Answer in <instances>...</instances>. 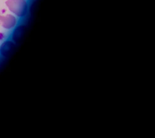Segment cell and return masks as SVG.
<instances>
[{
	"label": "cell",
	"mask_w": 155,
	"mask_h": 138,
	"mask_svg": "<svg viewBox=\"0 0 155 138\" xmlns=\"http://www.w3.org/2000/svg\"><path fill=\"white\" fill-rule=\"evenodd\" d=\"M26 30V27L24 25H21V26H18L12 34V39L17 44L20 43L23 39Z\"/></svg>",
	"instance_id": "277c9868"
},
{
	"label": "cell",
	"mask_w": 155,
	"mask_h": 138,
	"mask_svg": "<svg viewBox=\"0 0 155 138\" xmlns=\"http://www.w3.org/2000/svg\"><path fill=\"white\" fill-rule=\"evenodd\" d=\"M16 48V45L10 41H7L3 42L0 47V54L5 57H8L10 56Z\"/></svg>",
	"instance_id": "7a4b0ae2"
},
{
	"label": "cell",
	"mask_w": 155,
	"mask_h": 138,
	"mask_svg": "<svg viewBox=\"0 0 155 138\" xmlns=\"http://www.w3.org/2000/svg\"><path fill=\"white\" fill-rule=\"evenodd\" d=\"M16 24V19L15 16L11 15H8L6 16L0 15V24L5 29H11Z\"/></svg>",
	"instance_id": "3957f363"
},
{
	"label": "cell",
	"mask_w": 155,
	"mask_h": 138,
	"mask_svg": "<svg viewBox=\"0 0 155 138\" xmlns=\"http://www.w3.org/2000/svg\"><path fill=\"white\" fill-rule=\"evenodd\" d=\"M6 4L9 10L19 17L25 15L28 11V4L25 0H8Z\"/></svg>",
	"instance_id": "6da1fadb"
}]
</instances>
